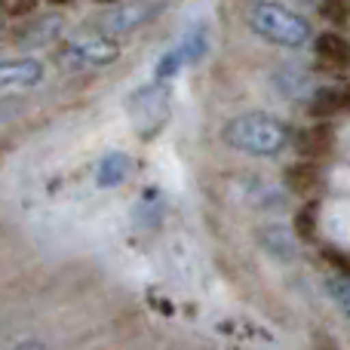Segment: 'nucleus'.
<instances>
[{
    "instance_id": "nucleus-13",
    "label": "nucleus",
    "mask_w": 350,
    "mask_h": 350,
    "mask_svg": "<svg viewBox=\"0 0 350 350\" xmlns=\"http://www.w3.org/2000/svg\"><path fill=\"white\" fill-rule=\"evenodd\" d=\"M317 178H320V172H317V166L310 163V160L289 166V172H286V181H289V187H292V191H301V193H308L310 187L317 185Z\"/></svg>"
},
{
    "instance_id": "nucleus-10",
    "label": "nucleus",
    "mask_w": 350,
    "mask_h": 350,
    "mask_svg": "<svg viewBox=\"0 0 350 350\" xmlns=\"http://www.w3.org/2000/svg\"><path fill=\"white\" fill-rule=\"evenodd\" d=\"M206 49H209L206 31H203V28H193L191 34L185 37V43H181V46L175 49V55L181 59V65H197V62L206 55Z\"/></svg>"
},
{
    "instance_id": "nucleus-1",
    "label": "nucleus",
    "mask_w": 350,
    "mask_h": 350,
    "mask_svg": "<svg viewBox=\"0 0 350 350\" xmlns=\"http://www.w3.org/2000/svg\"><path fill=\"white\" fill-rule=\"evenodd\" d=\"M221 139L237 151L273 157L289 145V129L271 114H240L234 120H228Z\"/></svg>"
},
{
    "instance_id": "nucleus-14",
    "label": "nucleus",
    "mask_w": 350,
    "mask_h": 350,
    "mask_svg": "<svg viewBox=\"0 0 350 350\" xmlns=\"http://www.w3.org/2000/svg\"><path fill=\"white\" fill-rule=\"evenodd\" d=\"M326 289H329V295H332V301L350 317V280H329Z\"/></svg>"
},
{
    "instance_id": "nucleus-15",
    "label": "nucleus",
    "mask_w": 350,
    "mask_h": 350,
    "mask_svg": "<svg viewBox=\"0 0 350 350\" xmlns=\"http://www.w3.org/2000/svg\"><path fill=\"white\" fill-rule=\"evenodd\" d=\"M323 12H326V18L345 22L350 16V0H323Z\"/></svg>"
},
{
    "instance_id": "nucleus-12",
    "label": "nucleus",
    "mask_w": 350,
    "mask_h": 350,
    "mask_svg": "<svg viewBox=\"0 0 350 350\" xmlns=\"http://www.w3.org/2000/svg\"><path fill=\"white\" fill-rule=\"evenodd\" d=\"M329 145H332V133H329L326 126H320V129H304V133H301V142H298V148H301L304 157H320V154L329 151Z\"/></svg>"
},
{
    "instance_id": "nucleus-4",
    "label": "nucleus",
    "mask_w": 350,
    "mask_h": 350,
    "mask_svg": "<svg viewBox=\"0 0 350 350\" xmlns=\"http://www.w3.org/2000/svg\"><path fill=\"white\" fill-rule=\"evenodd\" d=\"M166 0H135V3L129 6H120V10H114L108 18H105V28L108 31H135L139 25H148L151 18H157L160 12H163Z\"/></svg>"
},
{
    "instance_id": "nucleus-11",
    "label": "nucleus",
    "mask_w": 350,
    "mask_h": 350,
    "mask_svg": "<svg viewBox=\"0 0 350 350\" xmlns=\"http://www.w3.org/2000/svg\"><path fill=\"white\" fill-rule=\"evenodd\" d=\"M317 55L329 62H347L350 59V43L341 34H320L314 43Z\"/></svg>"
},
{
    "instance_id": "nucleus-5",
    "label": "nucleus",
    "mask_w": 350,
    "mask_h": 350,
    "mask_svg": "<svg viewBox=\"0 0 350 350\" xmlns=\"http://www.w3.org/2000/svg\"><path fill=\"white\" fill-rule=\"evenodd\" d=\"M120 55V46H117L111 37H90V40L71 43V46L62 53V62L71 59L80 62V65H111Z\"/></svg>"
},
{
    "instance_id": "nucleus-17",
    "label": "nucleus",
    "mask_w": 350,
    "mask_h": 350,
    "mask_svg": "<svg viewBox=\"0 0 350 350\" xmlns=\"http://www.w3.org/2000/svg\"><path fill=\"white\" fill-rule=\"evenodd\" d=\"M298 230H301L304 237L314 234V218H310V212H301V215H298Z\"/></svg>"
},
{
    "instance_id": "nucleus-18",
    "label": "nucleus",
    "mask_w": 350,
    "mask_h": 350,
    "mask_svg": "<svg viewBox=\"0 0 350 350\" xmlns=\"http://www.w3.org/2000/svg\"><path fill=\"white\" fill-rule=\"evenodd\" d=\"M46 3H55V6H62V3H68V0H46Z\"/></svg>"
},
{
    "instance_id": "nucleus-16",
    "label": "nucleus",
    "mask_w": 350,
    "mask_h": 350,
    "mask_svg": "<svg viewBox=\"0 0 350 350\" xmlns=\"http://www.w3.org/2000/svg\"><path fill=\"white\" fill-rule=\"evenodd\" d=\"M0 6H3V12H28L31 6H34V0H0Z\"/></svg>"
},
{
    "instance_id": "nucleus-2",
    "label": "nucleus",
    "mask_w": 350,
    "mask_h": 350,
    "mask_svg": "<svg viewBox=\"0 0 350 350\" xmlns=\"http://www.w3.org/2000/svg\"><path fill=\"white\" fill-rule=\"evenodd\" d=\"M249 28L267 43L298 49L310 40V22L273 0H258L249 10Z\"/></svg>"
},
{
    "instance_id": "nucleus-9",
    "label": "nucleus",
    "mask_w": 350,
    "mask_h": 350,
    "mask_svg": "<svg viewBox=\"0 0 350 350\" xmlns=\"http://www.w3.org/2000/svg\"><path fill=\"white\" fill-rule=\"evenodd\" d=\"M129 175V157L126 154H108L98 166V185L102 187H114L123 185V178Z\"/></svg>"
},
{
    "instance_id": "nucleus-7",
    "label": "nucleus",
    "mask_w": 350,
    "mask_h": 350,
    "mask_svg": "<svg viewBox=\"0 0 350 350\" xmlns=\"http://www.w3.org/2000/svg\"><path fill=\"white\" fill-rule=\"evenodd\" d=\"M258 243H261V249H265L267 255H273V258H280V261H292L298 255V246H295L292 230L280 228V224H267V228H261L258 230Z\"/></svg>"
},
{
    "instance_id": "nucleus-8",
    "label": "nucleus",
    "mask_w": 350,
    "mask_h": 350,
    "mask_svg": "<svg viewBox=\"0 0 350 350\" xmlns=\"http://www.w3.org/2000/svg\"><path fill=\"white\" fill-rule=\"evenodd\" d=\"M350 111V86H326L310 96V114L314 117H329Z\"/></svg>"
},
{
    "instance_id": "nucleus-6",
    "label": "nucleus",
    "mask_w": 350,
    "mask_h": 350,
    "mask_svg": "<svg viewBox=\"0 0 350 350\" xmlns=\"http://www.w3.org/2000/svg\"><path fill=\"white\" fill-rule=\"evenodd\" d=\"M43 77V65L34 59H0V86H34Z\"/></svg>"
},
{
    "instance_id": "nucleus-3",
    "label": "nucleus",
    "mask_w": 350,
    "mask_h": 350,
    "mask_svg": "<svg viewBox=\"0 0 350 350\" xmlns=\"http://www.w3.org/2000/svg\"><path fill=\"white\" fill-rule=\"evenodd\" d=\"M129 117H133L135 129L145 139H154L170 120V90L163 83L139 90L133 96V102H129Z\"/></svg>"
}]
</instances>
